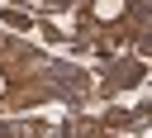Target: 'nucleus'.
<instances>
[{
    "mask_svg": "<svg viewBox=\"0 0 152 138\" xmlns=\"http://www.w3.org/2000/svg\"><path fill=\"white\" fill-rule=\"evenodd\" d=\"M124 10V0H95V14H104V19H114Z\"/></svg>",
    "mask_w": 152,
    "mask_h": 138,
    "instance_id": "nucleus-1",
    "label": "nucleus"
},
{
    "mask_svg": "<svg viewBox=\"0 0 152 138\" xmlns=\"http://www.w3.org/2000/svg\"><path fill=\"white\" fill-rule=\"evenodd\" d=\"M0 90H5V81H0Z\"/></svg>",
    "mask_w": 152,
    "mask_h": 138,
    "instance_id": "nucleus-2",
    "label": "nucleus"
}]
</instances>
